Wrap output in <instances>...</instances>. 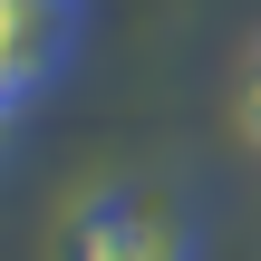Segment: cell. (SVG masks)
Returning <instances> with one entry per match:
<instances>
[{
    "label": "cell",
    "instance_id": "1",
    "mask_svg": "<svg viewBox=\"0 0 261 261\" xmlns=\"http://www.w3.org/2000/svg\"><path fill=\"white\" fill-rule=\"evenodd\" d=\"M68 261H194V213L165 184H97L68 223Z\"/></svg>",
    "mask_w": 261,
    "mask_h": 261
},
{
    "label": "cell",
    "instance_id": "2",
    "mask_svg": "<svg viewBox=\"0 0 261 261\" xmlns=\"http://www.w3.org/2000/svg\"><path fill=\"white\" fill-rule=\"evenodd\" d=\"M68 29H77V0H0V97L39 87L68 58Z\"/></svg>",
    "mask_w": 261,
    "mask_h": 261
},
{
    "label": "cell",
    "instance_id": "3",
    "mask_svg": "<svg viewBox=\"0 0 261 261\" xmlns=\"http://www.w3.org/2000/svg\"><path fill=\"white\" fill-rule=\"evenodd\" d=\"M242 136L261 145V48H252V68H242Z\"/></svg>",
    "mask_w": 261,
    "mask_h": 261
}]
</instances>
